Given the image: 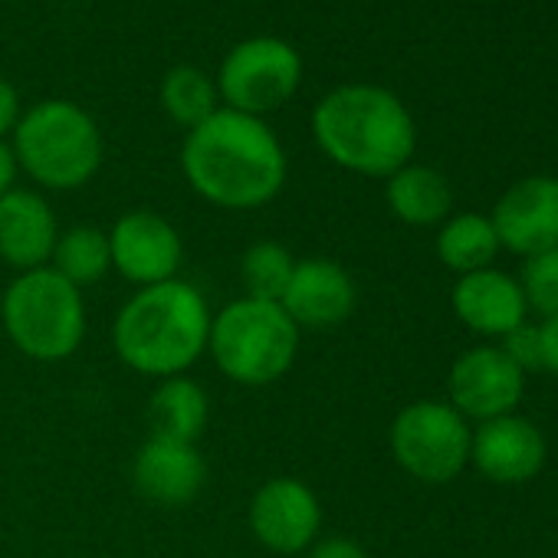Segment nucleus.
Wrapping results in <instances>:
<instances>
[{"label": "nucleus", "instance_id": "393cba45", "mask_svg": "<svg viewBox=\"0 0 558 558\" xmlns=\"http://www.w3.org/2000/svg\"><path fill=\"white\" fill-rule=\"evenodd\" d=\"M502 355L522 372V375H529V372H542V339H538V326H529V323H522V326H515L512 332H506L502 336Z\"/></svg>", "mask_w": 558, "mask_h": 558}, {"label": "nucleus", "instance_id": "bb28decb", "mask_svg": "<svg viewBox=\"0 0 558 558\" xmlns=\"http://www.w3.org/2000/svg\"><path fill=\"white\" fill-rule=\"evenodd\" d=\"M21 122V99H17V89L0 76V138H4L11 129H17Z\"/></svg>", "mask_w": 558, "mask_h": 558}, {"label": "nucleus", "instance_id": "9d476101", "mask_svg": "<svg viewBox=\"0 0 558 558\" xmlns=\"http://www.w3.org/2000/svg\"><path fill=\"white\" fill-rule=\"evenodd\" d=\"M112 269L135 290L178 279L184 243L171 220L155 210H129L109 230Z\"/></svg>", "mask_w": 558, "mask_h": 558}, {"label": "nucleus", "instance_id": "dca6fc26", "mask_svg": "<svg viewBox=\"0 0 558 558\" xmlns=\"http://www.w3.org/2000/svg\"><path fill=\"white\" fill-rule=\"evenodd\" d=\"M60 236L50 201L37 191L14 187L0 197V259L17 272L50 266Z\"/></svg>", "mask_w": 558, "mask_h": 558}, {"label": "nucleus", "instance_id": "cd10ccee", "mask_svg": "<svg viewBox=\"0 0 558 558\" xmlns=\"http://www.w3.org/2000/svg\"><path fill=\"white\" fill-rule=\"evenodd\" d=\"M538 339H542V368L558 378V316H548L538 326Z\"/></svg>", "mask_w": 558, "mask_h": 558}, {"label": "nucleus", "instance_id": "a211bd4d", "mask_svg": "<svg viewBox=\"0 0 558 558\" xmlns=\"http://www.w3.org/2000/svg\"><path fill=\"white\" fill-rule=\"evenodd\" d=\"M210 421V398L201 381L187 375L161 378L148 401V437L197 444Z\"/></svg>", "mask_w": 558, "mask_h": 558}, {"label": "nucleus", "instance_id": "39448f33", "mask_svg": "<svg viewBox=\"0 0 558 558\" xmlns=\"http://www.w3.org/2000/svg\"><path fill=\"white\" fill-rule=\"evenodd\" d=\"M0 323L21 355L47 365L66 362L86 339L83 290L50 266L17 272L0 300Z\"/></svg>", "mask_w": 558, "mask_h": 558}, {"label": "nucleus", "instance_id": "f8f14e48", "mask_svg": "<svg viewBox=\"0 0 558 558\" xmlns=\"http://www.w3.org/2000/svg\"><path fill=\"white\" fill-rule=\"evenodd\" d=\"M499 246L519 256H538L558 246V178L532 174L515 181L489 217Z\"/></svg>", "mask_w": 558, "mask_h": 558}, {"label": "nucleus", "instance_id": "b1692460", "mask_svg": "<svg viewBox=\"0 0 558 558\" xmlns=\"http://www.w3.org/2000/svg\"><path fill=\"white\" fill-rule=\"evenodd\" d=\"M519 287L525 293L529 310L542 313L545 319L548 316H558V246H551V250L525 259L522 283Z\"/></svg>", "mask_w": 558, "mask_h": 558}, {"label": "nucleus", "instance_id": "f257e3e1", "mask_svg": "<svg viewBox=\"0 0 558 558\" xmlns=\"http://www.w3.org/2000/svg\"><path fill=\"white\" fill-rule=\"evenodd\" d=\"M181 171L207 204L220 210H256L283 191L287 151L263 119L217 109L187 132Z\"/></svg>", "mask_w": 558, "mask_h": 558}, {"label": "nucleus", "instance_id": "412c9836", "mask_svg": "<svg viewBox=\"0 0 558 558\" xmlns=\"http://www.w3.org/2000/svg\"><path fill=\"white\" fill-rule=\"evenodd\" d=\"M499 253V240L496 230L489 223V217L483 214H457L450 220H444L440 233H437V256L447 269L466 276L476 269H486Z\"/></svg>", "mask_w": 558, "mask_h": 558}, {"label": "nucleus", "instance_id": "f03ea898", "mask_svg": "<svg viewBox=\"0 0 558 558\" xmlns=\"http://www.w3.org/2000/svg\"><path fill=\"white\" fill-rule=\"evenodd\" d=\"M207 296L184 279L135 290L112 323V345L119 362L142 378L187 375L207 355L210 336Z\"/></svg>", "mask_w": 558, "mask_h": 558}, {"label": "nucleus", "instance_id": "423d86ee", "mask_svg": "<svg viewBox=\"0 0 558 558\" xmlns=\"http://www.w3.org/2000/svg\"><path fill=\"white\" fill-rule=\"evenodd\" d=\"M14 155L40 187L76 191L93 181L102 165V135L86 109L50 99L21 116L14 129Z\"/></svg>", "mask_w": 558, "mask_h": 558}, {"label": "nucleus", "instance_id": "aec40b11", "mask_svg": "<svg viewBox=\"0 0 558 558\" xmlns=\"http://www.w3.org/2000/svg\"><path fill=\"white\" fill-rule=\"evenodd\" d=\"M50 269H57L76 290L96 287L99 279L112 269L109 233L93 227V223L60 230L53 256H50Z\"/></svg>", "mask_w": 558, "mask_h": 558}, {"label": "nucleus", "instance_id": "6e6552de", "mask_svg": "<svg viewBox=\"0 0 558 558\" xmlns=\"http://www.w3.org/2000/svg\"><path fill=\"white\" fill-rule=\"evenodd\" d=\"M303 80L300 53L279 37H253L233 47L217 76V96L243 116H266L290 102Z\"/></svg>", "mask_w": 558, "mask_h": 558}, {"label": "nucleus", "instance_id": "7ed1b4c3", "mask_svg": "<svg viewBox=\"0 0 558 558\" xmlns=\"http://www.w3.org/2000/svg\"><path fill=\"white\" fill-rule=\"evenodd\" d=\"M313 135L329 161L365 178H391L411 165L417 129L404 102L381 86L332 89L313 112Z\"/></svg>", "mask_w": 558, "mask_h": 558}, {"label": "nucleus", "instance_id": "ddd939ff", "mask_svg": "<svg viewBox=\"0 0 558 558\" xmlns=\"http://www.w3.org/2000/svg\"><path fill=\"white\" fill-rule=\"evenodd\" d=\"M359 303L355 279L349 269L326 256H306L296 259L290 287L279 300L283 313L303 329H336L342 326Z\"/></svg>", "mask_w": 558, "mask_h": 558}, {"label": "nucleus", "instance_id": "c85d7f7f", "mask_svg": "<svg viewBox=\"0 0 558 558\" xmlns=\"http://www.w3.org/2000/svg\"><path fill=\"white\" fill-rule=\"evenodd\" d=\"M17 171H21V165H17V155H14V148H11L4 138H0V197H4L8 191H14Z\"/></svg>", "mask_w": 558, "mask_h": 558}, {"label": "nucleus", "instance_id": "a878e982", "mask_svg": "<svg viewBox=\"0 0 558 558\" xmlns=\"http://www.w3.org/2000/svg\"><path fill=\"white\" fill-rule=\"evenodd\" d=\"M306 558H368V551L349 535H326V538L319 535L310 545Z\"/></svg>", "mask_w": 558, "mask_h": 558}, {"label": "nucleus", "instance_id": "4468645a", "mask_svg": "<svg viewBox=\"0 0 558 558\" xmlns=\"http://www.w3.org/2000/svg\"><path fill=\"white\" fill-rule=\"evenodd\" d=\"M132 483L151 506L181 509L201 496L207 483V460L197 444L148 437L132 460Z\"/></svg>", "mask_w": 558, "mask_h": 558}, {"label": "nucleus", "instance_id": "6ab92c4d", "mask_svg": "<svg viewBox=\"0 0 558 558\" xmlns=\"http://www.w3.org/2000/svg\"><path fill=\"white\" fill-rule=\"evenodd\" d=\"M385 201L391 214L411 227H434L444 223L453 204L450 181L427 168V165H404L388 178Z\"/></svg>", "mask_w": 558, "mask_h": 558}, {"label": "nucleus", "instance_id": "2eb2a0df", "mask_svg": "<svg viewBox=\"0 0 558 558\" xmlns=\"http://www.w3.org/2000/svg\"><path fill=\"white\" fill-rule=\"evenodd\" d=\"M470 463L493 483H525L545 463V437L519 414L483 421L470 437Z\"/></svg>", "mask_w": 558, "mask_h": 558}, {"label": "nucleus", "instance_id": "f3484780", "mask_svg": "<svg viewBox=\"0 0 558 558\" xmlns=\"http://www.w3.org/2000/svg\"><path fill=\"white\" fill-rule=\"evenodd\" d=\"M450 303H453L457 319L466 329L480 336H499V339L512 332L515 326H522L529 313L522 287L512 276L493 266L460 276L450 293Z\"/></svg>", "mask_w": 558, "mask_h": 558}, {"label": "nucleus", "instance_id": "20e7f679", "mask_svg": "<svg viewBox=\"0 0 558 558\" xmlns=\"http://www.w3.org/2000/svg\"><path fill=\"white\" fill-rule=\"evenodd\" d=\"M207 355L227 381L266 388L293 372L300 355V326L279 303L240 296L214 313Z\"/></svg>", "mask_w": 558, "mask_h": 558}, {"label": "nucleus", "instance_id": "4be33fe9", "mask_svg": "<svg viewBox=\"0 0 558 558\" xmlns=\"http://www.w3.org/2000/svg\"><path fill=\"white\" fill-rule=\"evenodd\" d=\"M296 256L279 243V240H256L243 250L240 256V283L243 296L250 300H266L279 303L290 287Z\"/></svg>", "mask_w": 558, "mask_h": 558}, {"label": "nucleus", "instance_id": "9b49d317", "mask_svg": "<svg viewBox=\"0 0 558 558\" xmlns=\"http://www.w3.org/2000/svg\"><path fill=\"white\" fill-rule=\"evenodd\" d=\"M525 388V375L502 355V349L480 345L463 352L447 378L450 408L466 421H493L512 414Z\"/></svg>", "mask_w": 558, "mask_h": 558}, {"label": "nucleus", "instance_id": "5701e85b", "mask_svg": "<svg viewBox=\"0 0 558 558\" xmlns=\"http://www.w3.org/2000/svg\"><path fill=\"white\" fill-rule=\"evenodd\" d=\"M217 86L207 73L194 66H174L161 80V109L178 122L181 129H197L217 112Z\"/></svg>", "mask_w": 558, "mask_h": 558}, {"label": "nucleus", "instance_id": "1a4fd4ad", "mask_svg": "<svg viewBox=\"0 0 558 558\" xmlns=\"http://www.w3.org/2000/svg\"><path fill=\"white\" fill-rule=\"evenodd\" d=\"M253 538L276 555H303L319 538L323 502L316 489L296 476L266 480L246 509Z\"/></svg>", "mask_w": 558, "mask_h": 558}, {"label": "nucleus", "instance_id": "0eeeda50", "mask_svg": "<svg viewBox=\"0 0 558 558\" xmlns=\"http://www.w3.org/2000/svg\"><path fill=\"white\" fill-rule=\"evenodd\" d=\"M470 427L444 401H414L391 421V453L421 483H450L470 463Z\"/></svg>", "mask_w": 558, "mask_h": 558}]
</instances>
